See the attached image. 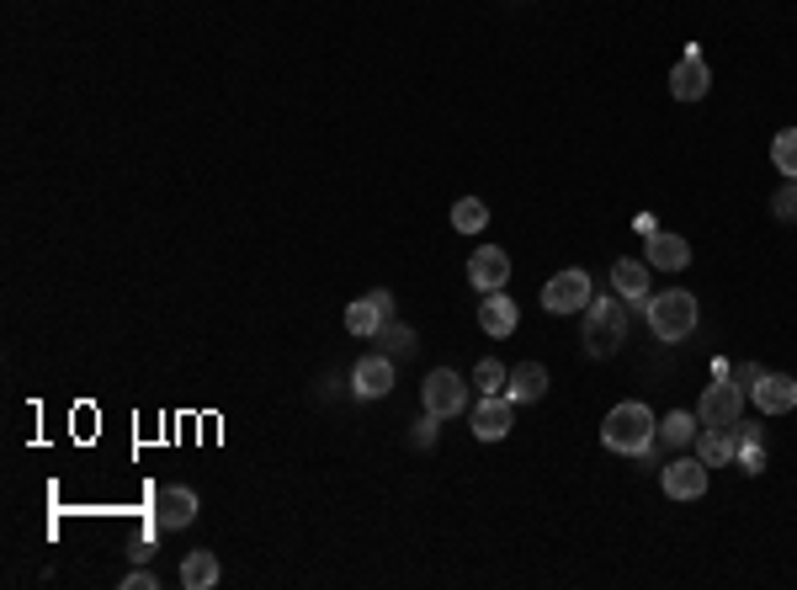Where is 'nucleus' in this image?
<instances>
[{
  "label": "nucleus",
  "mask_w": 797,
  "mask_h": 590,
  "mask_svg": "<svg viewBox=\"0 0 797 590\" xmlns=\"http://www.w3.org/2000/svg\"><path fill=\"white\" fill-rule=\"evenodd\" d=\"M654 436H659V421H654V410L649 404H617L606 421H600V441L611 447V452H628V458H643L649 447H654Z\"/></svg>",
  "instance_id": "f257e3e1"
},
{
  "label": "nucleus",
  "mask_w": 797,
  "mask_h": 590,
  "mask_svg": "<svg viewBox=\"0 0 797 590\" xmlns=\"http://www.w3.org/2000/svg\"><path fill=\"white\" fill-rule=\"evenodd\" d=\"M585 352L591 356H617L622 352V341H628V304L622 298H591L585 304Z\"/></svg>",
  "instance_id": "f03ea898"
},
{
  "label": "nucleus",
  "mask_w": 797,
  "mask_h": 590,
  "mask_svg": "<svg viewBox=\"0 0 797 590\" xmlns=\"http://www.w3.org/2000/svg\"><path fill=\"white\" fill-rule=\"evenodd\" d=\"M649 330L659 335V341H686L691 330H697V293H686V287H670V293H654L649 298Z\"/></svg>",
  "instance_id": "7ed1b4c3"
},
{
  "label": "nucleus",
  "mask_w": 797,
  "mask_h": 590,
  "mask_svg": "<svg viewBox=\"0 0 797 590\" xmlns=\"http://www.w3.org/2000/svg\"><path fill=\"white\" fill-rule=\"evenodd\" d=\"M420 399H426V415L452 421V415H463V410H468V384H463L452 367H437V373L420 384Z\"/></svg>",
  "instance_id": "20e7f679"
},
{
  "label": "nucleus",
  "mask_w": 797,
  "mask_h": 590,
  "mask_svg": "<svg viewBox=\"0 0 797 590\" xmlns=\"http://www.w3.org/2000/svg\"><path fill=\"white\" fill-rule=\"evenodd\" d=\"M739 415H745V389H739V384H728V378L707 384L702 404H697V421H702V426H717V432H734V426H739Z\"/></svg>",
  "instance_id": "39448f33"
},
{
  "label": "nucleus",
  "mask_w": 797,
  "mask_h": 590,
  "mask_svg": "<svg viewBox=\"0 0 797 590\" xmlns=\"http://www.w3.org/2000/svg\"><path fill=\"white\" fill-rule=\"evenodd\" d=\"M585 304H591V272L569 267V272L548 276V287H543V309H548V315H574V309H585Z\"/></svg>",
  "instance_id": "423d86ee"
},
{
  "label": "nucleus",
  "mask_w": 797,
  "mask_h": 590,
  "mask_svg": "<svg viewBox=\"0 0 797 590\" xmlns=\"http://www.w3.org/2000/svg\"><path fill=\"white\" fill-rule=\"evenodd\" d=\"M516 421V399L511 393H484L474 404V436L478 441H505Z\"/></svg>",
  "instance_id": "0eeeda50"
},
{
  "label": "nucleus",
  "mask_w": 797,
  "mask_h": 590,
  "mask_svg": "<svg viewBox=\"0 0 797 590\" xmlns=\"http://www.w3.org/2000/svg\"><path fill=\"white\" fill-rule=\"evenodd\" d=\"M707 85H713V70H707L702 48L691 43V48L680 54V64L670 70V96H676V102H702V96H707Z\"/></svg>",
  "instance_id": "6e6552de"
},
{
  "label": "nucleus",
  "mask_w": 797,
  "mask_h": 590,
  "mask_svg": "<svg viewBox=\"0 0 797 590\" xmlns=\"http://www.w3.org/2000/svg\"><path fill=\"white\" fill-rule=\"evenodd\" d=\"M659 484H665L670 500H702L707 495V463L702 458H676V463H665Z\"/></svg>",
  "instance_id": "1a4fd4ad"
},
{
  "label": "nucleus",
  "mask_w": 797,
  "mask_h": 590,
  "mask_svg": "<svg viewBox=\"0 0 797 590\" xmlns=\"http://www.w3.org/2000/svg\"><path fill=\"white\" fill-rule=\"evenodd\" d=\"M468 282H474L478 293H505V282H511V256L495 250V245L474 250V256H468Z\"/></svg>",
  "instance_id": "9d476101"
},
{
  "label": "nucleus",
  "mask_w": 797,
  "mask_h": 590,
  "mask_svg": "<svg viewBox=\"0 0 797 590\" xmlns=\"http://www.w3.org/2000/svg\"><path fill=\"white\" fill-rule=\"evenodd\" d=\"M389 389H394V356L389 352L361 356L357 373H352V393H357V399H383Z\"/></svg>",
  "instance_id": "9b49d317"
},
{
  "label": "nucleus",
  "mask_w": 797,
  "mask_h": 590,
  "mask_svg": "<svg viewBox=\"0 0 797 590\" xmlns=\"http://www.w3.org/2000/svg\"><path fill=\"white\" fill-rule=\"evenodd\" d=\"M155 521L159 527H170V532L192 527V521H198V495H192L187 484H165V489L155 495Z\"/></svg>",
  "instance_id": "f8f14e48"
},
{
  "label": "nucleus",
  "mask_w": 797,
  "mask_h": 590,
  "mask_svg": "<svg viewBox=\"0 0 797 590\" xmlns=\"http://www.w3.org/2000/svg\"><path fill=\"white\" fill-rule=\"evenodd\" d=\"M389 319H394V298H389V293H367V298H357V304L346 309V330H352V335H378Z\"/></svg>",
  "instance_id": "ddd939ff"
},
{
  "label": "nucleus",
  "mask_w": 797,
  "mask_h": 590,
  "mask_svg": "<svg viewBox=\"0 0 797 590\" xmlns=\"http://www.w3.org/2000/svg\"><path fill=\"white\" fill-rule=\"evenodd\" d=\"M643 256H649V267H659V272H686V267H691V245L680 235H665V229H654V235L643 239Z\"/></svg>",
  "instance_id": "4468645a"
},
{
  "label": "nucleus",
  "mask_w": 797,
  "mask_h": 590,
  "mask_svg": "<svg viewBox=\"0 0 797 590\" xmlns=\"http://www.w3.org/2000/svg\"><path fill=\"white\" fill-rule=\"evenodd\" d=\"M756 410L760 415H787V410H797V378H787V373H765L756 389Z\"/></svg>",
  "instance_id": "2eb2a0df"
},
{
  "label": "nucleus",
  "mask_w": 797,
  "mask_h": 590,
  "mask_svg": "<svg viewBox=\"0 0 797 590\" xmlns=\"http://www.w3.org/2000/svg\"><path fill=\"white\" fill-rule=\"evenodd\" d=\"M611 293L628 298V304H649V267L643 261H611Z\"/></svg>",
  "instance_id": "dca6fc26"
},
{
  "label": "nucleus",
  "mask_w": 797,
  "mask_h": 590,
  "mask_svg": "<svg viewBox=\"0 0 797 590\" xmlns=\"http://www.w3.org/2000/svg\"><path fill=\"white\" fill-rule=\"evenodd\" d=\"M505 393H511L516 404H537V399L548 393V367H543V362H516V367H511V384H505Z\"/></svg>",
  "instance_id": "f3484780"
},
{
  "label": "nucleus",
  "mask_w": 797,
  "mask_h": 590,
  "mask_svg": "<svg viewBox=\"0 0 797 590\" xmlns=\"http://www.w3.org/2000/svg\"><path fill=\"white\" fill-rule=\"evenodd\" d=\"M478 324H484V335L505 341V335L516 330V304H511L505 293H484V304H478Z\"/></svg>",
  "instance_id": "a211bd4d"
},
{
  "label": "nucleus",
  "mask_w": 797,
  "mask_h": 590,
  "mask_svg": "<svg viewBox=\"0 0 797 590\" xmlns=\"http://www.w3.org/2000/svg\"><path fill=\"white\" fill-rule=\"evenodd\" d=\"M181 586L187 590H213L218 586V558L207 548H192L187 553V564H181Z\"/></svg>",
  "instance_id": "6ab92c4d"
},
{
  "label": "nucleus",
  "mask_w": 797,
  "mask_h": 590,
  "mask_svg": "<svg viewBox=\"0 0 797 590\" xmlns=\"http://www.w3.org/2000/svg\"><path fill=\"white\" fill-rule=\"evenodd\" d=\"M697 458H702L707 469H717V463H728V458H734V432H717V426H702V432H697Z\"/></svg>",
  "instance_id": "aec40b11"
},
{
  "label": "nucleus",
  "mask_w": 797,
  "mask_h": 590,
  "mask_svg": "<svg viewBox=\"0 0 797 590\" xmlns=\"http://www.w3.org/2000/svg\"><path fill=\"white\" fill-rule=\"evenodd\" d=\"M702 432V421L691 415V410H670L665 421H659V441H670V447H686V441H697Z\"/></svg>",
  "instance_id": "412c9836"
},
{
  "label": "nucleus",
  "mask_w": 797,
  "mask_h": 590,
  "mask_svg": "<svg viewBox=\"0 0 797 590\" xmlns=\"http://www.w3.org/2000/svg\"><path fill=\"white\" fill-rule=\"evenodd\" d=\"M489 224V208L478 202V197H457L452 202V229H463V235H478Z\"/></svg>",
  "instance_id": "4be33fe9"
},
{
  "label": "nucleus",
  "mask_w": 797,
  "mask_h": 590,
  "mask_svg": "<svg viewBox=\"0 0 797 590\" xmlns=\"http://www.w3.org/2000/svg\"><path fill=\"white\" fill-rule=\"evenodd\" d=\"M771 160H776V170L793 181L797 176V128H782V133L771 139Z\"/></svg>",
  "instance_id": "5701e85b"
},
{
  "label": "nucleus",
  "mask_w": 797,
  "mask_h": 590,
  "mask_svg": "<svg viewBox=\"0 0 797 590\" xmlns=\"http://www.w3.org/2000/svg\"><path fill=\"white\" fill-rule=\"evenodd\" d=\"M372 341H383V352H389V356H404V352H415V346H420V341H415V330H409V324H398V319H389Z\"/></svg>",
  "instance_id": "b1692460"
},
{
  "label": "nucleus",
  "mask_w": 797,
  "mask_h": 590,
  "mask_svg": "<svg viewBox=\"0 0 797 590\" xmlns=\"http://www.w3.org/2000/svg\"><path fill=\"white\" fill-rule=\"evenodd\" d=\"M474 384H478V393H505V384H511V367H500L495 356H484L474 367Z\"/></svg>",
  "instance_id": "393cba45"
},
{
  "label": "nucleus",
  "mask_w": 797,
  "mask_h": 590,
  "mask_svg": "<svg viewBox=\"0 0 797 590\" xmlns=\"http://www.w3.org/2000/svg\"><path fill=\"white\" fill-rule=\"evenodd\" d=\"M771 213H776V219H787V224L797 219V176H793V181H787V187H782L776 197H771Z\"/></svg>",
  "instance_id": "a878e982"
},
{
  "label": "nucleus",
  "mask_w": 797,
  "mask_h": 590,
  "mask_svg": "<svg viewBox=\"0 0 797 590\" xmlns=\"http://www.w3.org/2000/svg\"><path fill=\"white\" fill-rule=\"evenodd\" d=\"M760 378H765V367H739V373H734V384H739L745 393H756Z\"/></svg>",
  "instance_id": "bb28decb"
},
{
  "label": "nucleus",
  "mask_w": 797,
  "mask_h": 590,
  "mask_svg": "<svg viewBox=\"0 0 797 590\" xmlns=\"http://www.w3.org/2000/svg\"><path fill=\"white\" fill-rule=\"evenodd\" d=\"M159 586V575H150V569H133L128 580H122V590H155Z\"/></svg>",
  "instance_id": "cd10ccee"
},
{
  "label": "nucleus",
  "mask_w": 797,
  "mask_h": 590,
  "mask_svg": "<svg viewBox=\"0 0 797 590\" xmlns=\"http://www.w3.org/2000/svg\"><path fill=\"white\" fill-rule=\"evenodd\" d=\"M437 441V415H426L420 426H415V447H431Z\"/></svg>",
  "instance_id": "c85d7f7f"
}]
</instances>
